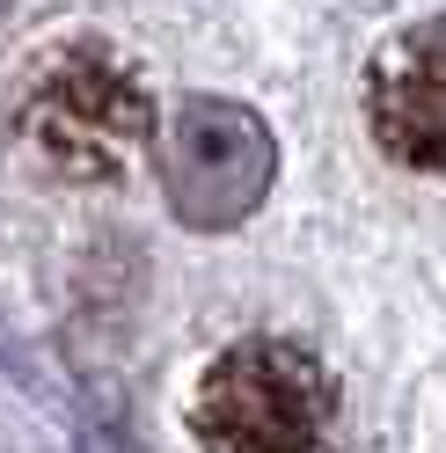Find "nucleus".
<instances>
[{
	"label": "nucleus",
	"mask_w": 446,
	"mask_h": 453,
	"mask_svg": "<svg viewBox=\"0 0 446 453\" xmlns=\"http://www.w3.org/2000/svg\"><path fill=\"white\" fill-rule=\"evenodd\" d=\"M198 453H329L337 439V388L322 358L286 336H249L205 365L190 395Z\"/></svg>",
	"instance_id": "f257e3e1"
},
{
	"label": "nucleus",
	"mask_w": 446,
	"mask_h": 453,
	"mask_svg": "<svg viewBox=\"0 0 446 453\" xmlns=\"http://www.w3.org/2000/svg\"><path fill=\"white\" fill-rule=\"evenodd\" d=\"M15 132L51 176L103 183L147 147L154 103L139 88V73H125L110 51H59V59H44L30 73Z\"/></svg>",
	"instance_id": "f03ea898"
},
{
	"label": "nucleus",
	"mask_w": 446,
	"mask_h": 453,
	"mask_svg": "<svg viewBox=\"0 0 446 453\" xmlns=\"http://www.w3.org/2000/svg\"><path fill=\"white\" fill-rule=\"evenodd\" d=\"M161 183L169 205L190 226H235L264 205L271 190V132L257 110L219 103V96H190L169 132H161Z\"/></svg>",
	"instance_id": "7ed1b4c3"
},
{
	"label": "nucleus",
	"mask_w": 446,
	"mask_h": 453,
	"mask_svg": "<svg viewBox=\"0 0 446 453\" xmlns=\"http://www.w3.org/2000/svg\"><path fill=\"white\" fill-rule=\"evenodd\" d=\"M366 118L388 161L446 176V15L388 37L366 81Z\"/></svg>",
	"instance_id": "20e7f679"
},
{
	"label": "nucleus",
	"mask_w": 446,
	"mask_h": 453,
	"mask_svg": "<svg viewBox=\"0 0 446 453\" xmlns=\"http://www.w3.org/2000/svg\"><path fill=\"white\" fill-rule=\"evenodd\" d=\"M8 8H15V0H0V15H8Z\"/></svg>",
	"instance_id": "39448f33"
}]
</instances>
